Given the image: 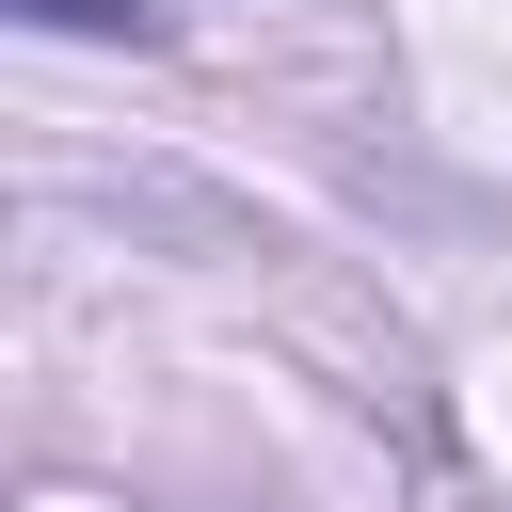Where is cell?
<instances>
[{"label":"cell","mask_w":512,"mask_h":512,"mask_svg":"<svg viewBox=\"0 0 512 512\" xmlns=\"http://www.w3.org/2000/svg\"><path fill=\"white\" fill-rule=\"evenodd\" d=\"M16 16H32V32H112L128 0H16Z\"/></svg>","instance_id":"cell-1"}]
</instances>
